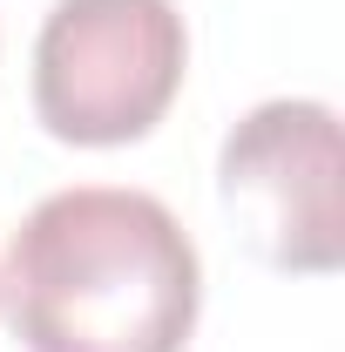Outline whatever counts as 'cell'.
Returning a JSON list of instances; mask_svg holds the SVG:
<instances>
[{"mask_svg": "<svg viewBox=\"0 0 345 352\" xmlns=\"http://www.w3.org/2000/svg\"><path fill=\"white\" fill-rule=\"evenodd\" d=\"M0 298L27 352H183L203 305V264L170 204L82 183L21 217Z\"/></svg>", "mask_w": 345, "mask_h": 352, "instance_id": "1", "label": "cell"}, {"mask_svg": "<svg viewBox=\"0 0 345 352\" xmlns=\"http://www.w3.org/2000/svg\"><path fill=\"white\" fill-rule=\"evenodd\" d=\"M190 34L170 0H54L34 34V116L47 135L115 149L170 116Z\"/></svg>", "mask_w": 345, "mask_h": 352, "instance_id": "2", "label": "cell"}, {"mask_svg": "<svg viewBox=\"0 0 345 352\" xmlns=\"http://www.w3.org/2000/svg\"><path fill=\"white\" fill-rule=\"evenodd\" d=\"M223 204L244 217V237L278 271H339V116L325 102H264L251 109L216 163Z\"/></svg>", "mask_w": 345, "mask_h": 352, "instance_id": "3", "label": "cell"}]
</instances>
